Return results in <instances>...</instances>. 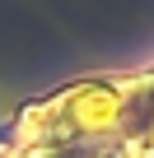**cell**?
Wrapping results in <instances>:
<instances>
[{
    "instance_id": "1",
    "label": "cell",
    "mask_w": 154,
    "mask_h": 158,
    "mask_svg": "<svg viewBox=\"0 0 154 158\" xmlns=\"http://www.w3.org/2000/svg\"><path fill=\"white\" fill-rule=\"evenodd\" d=\"M0 135H5V126H0Z\"/></svg>"
}]
</instances>
